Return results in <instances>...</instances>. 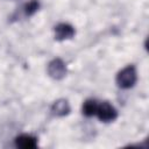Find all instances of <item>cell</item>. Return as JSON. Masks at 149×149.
Masks as SVG:
<instances>
[{"instance_id":"obj_1","label":"cell","mask_w":149,"mask_h":149,"mask_svg":"<svg viewBox=\"0 0 149 149\" xmlns=\"http://www.w3.org/2000/svg\"><path fill=\"white\" fill-rule=\"evenodd\" d=\"M136 80H137V73L134 65H127L126 68H123L121 71L118 72L115 78L116 85L123 90H128L133 87Z\"/></svg>"},{"instance_id":"obj_2","label":"cell","mask_w":149,"mask_h":149,"mask_svg":"<svg viewBox=\"0 0 149 149\" xmlns=\"http://www.w3.org/2000/svg\"><path fill=\"white\" fill-rule=\"evenodd\" d=\"M95 115L101 122H112L118 118V111L108 101H102L98 104Z\"/></svg>"},{"instance_id":"obj_3","label":"cell","mask_w":149,"mask_h":149,"mask_svg":"<svg viewBox=\"0 0 149 149\" xmlns=\"http://www.w3.org/2000/svg\"><path fill=\"white\" fill-rule=\"evenodd\" d=\"M48 74L56 80H61L66 76V65L61 58H54L48 64Z\"/></svg>"},{"instance_id":"obj_4","label":"cell","mask_w":149,"mask_h":149,"mask_svg":"<svg viewBox=\"0 0 149 149\" xmlns=\"http://www.w3.org/2000/svg\"><path fill=\"white\" fill-rule=\"evenodd\" d=\"M55 31V38L57 41H65V40H70L74 36L76 30L70 24V23H58L57 26H55L54 28Z\"/></svg>"},{"instance_id":"obj_5","label":"cell","mask_w":149,"mask_h":149,"mask_svg":"<svg viewBox=\"0 0 149 149\" xmlns=\"http://www.w3.org/2000/svg\"><path fill=\"white\" fill-rule=\"evenodd\" d=\"M15 146L21 149H35L37 147V139L29 134H21L15 137Z\"/></svg>"},{"instance_id":"obj_6","label":"cell","mask_w":149,"mask_h":149,"mask_svg":"<svg viewBox=\"0 0 149 149\" xmlns=\"http://www.w3.org/2000/svg\"><path fill=\"white\" fill-rule=\"evenodd\" d=\"M71 108L66 99H58L51 105V112L56 116H65L70 113Z\"/></svg>"},{"instance_id":"obj_7","label":"cell","mask_w":149,"mask_h":149,"mask_svg":"<svg viewBox=\"0 0 149 149\" xmlns=\"http://www.w3.org/2000/svg\"><path fill=\"white\" fill-rule=\"evenodd\" d=\"M98 108V101L95 99H87L83 104V114L87 118L95 115Z\"/></svg>"},{"instance_id":"obj_8","label":"cell","mask_w":149,"mask_h":149,"mask_svg":"<svg viewBox=\"0 0 149 149\" xmlns=\"http://www.w3.org/2000/svg\"><path fill=\"white\" fill-rule=\"evenodd\" d=\"M40 9V1L38 0H30L23 6V12L26 16H31L34 15L37 10Z\"/></svg>"}]
</instances>
